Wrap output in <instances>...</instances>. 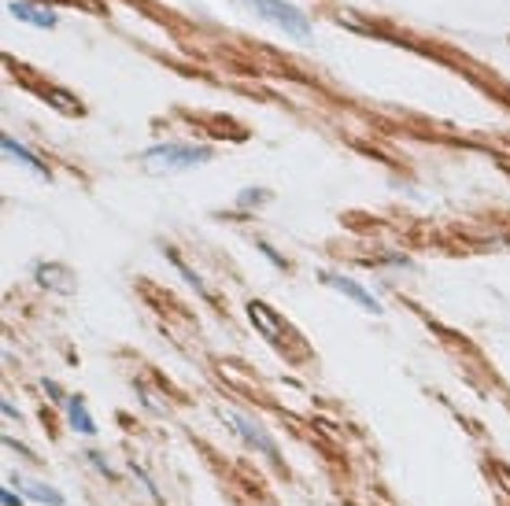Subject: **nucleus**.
Returning <instances> with one entry per match:
<instances>
[{
  "instance_id": "f257e3e1",
  "label": "nucleus",
  "mask_w": 510,
  "mask_h": 506,
  "mask_svg": "<svg viewBox=\"0 0 510 506\" xmlns=\"http://www.w3.org/2000/svg\"><path fill=\"white\" fill-rule=\"evenodd\" d=\"M212 148L203 144H177V141H167V144H156L144 152V167L152 174H182V170H193V167H203L212 163Z\"/></svg>"
},
{
  "instance_id": "f03ea898",
  "label": "nucleus",
  "mask_w": 510,
  "mask_h": 506,
  "mask_svg": "<svg viewBox=\"0 0 510 506\" xmlns=\"http://www.w3.org/2000/svg\"><path fill=\"white\" fill-rule=\"evenodd\" d=\"M245 8H252L259 19H266V22H274L278 30H285V34H292V38H311V19L299 12V8H292V4H285V0H241Z\"/></svg>"
},
{
  "instance_id": "7ed1b4c3",
  "label": "nucleus",
  "mask_w": 510,
  "mask_h": 506,
  "mask_svg": "<svg viewBox=\"0 0 510 506\" xmlns=\"http://www.w3.org/2000/svg\"><path fill=\"white\" fill-rule=\"evenodd\" d=\"M222 418H226V425L241 436L248 448H255L259 455H266V459H274L278 462V443H274V436H270L255 418H248V414H241V410H222Z\"/></svg>"
},
{
  "instance_id": "20e7f679",
  "label": "nucleus",
  "mask_w": 510,
  "mask_h": 506,
  "mask_svg": "<svg viewBox=\"0 0 510 506\" xmlns=\"http://www.w3.org/2000/svg\"><path fill=\"white\" fill-rule=\"evenodd\" d=\"M248 318L255 322V330L263 333V340H270V344H285V340H292V333H289V325H285V318H278L274 311H270L266 304H259V300H252L248 304Z\"/></svg>"
},
{
  "instance_id": "39448f33",
  "label": "nucleus",
  "mask_w": 510,
  "mask_h": 506,
  "mask_svg": "<svg viewBox=\"0 0 510 506\" xmlns=\"http://www.w3.org/2000/svg\"><path fill=\"white\" fill-rule=\"evenodd\" d=\"M318 278H322V285L344 292L355 307H363V311H370V314H381V304L374 300V292H370V288H363L359 281H351V278H344V274H329V270H322Z\"/></svg>"
},
{
  "instance_id": "423d86ee",
  "label": "nucleus",
  "mask_w": 510,
  "mask_h": 506,
  "mask_svg": "<svg viewBox=\"0 0 510 506\" xmlns=\"http://www.w3.org/2000/svg\"><path fill=\"white\" fill-rule=\"evenodd\" d=\"M12 481L30 495V499H38L45 506H64V492L52 488V485H41V481H30V477H19V473H12Z\"/></svg>"
},
{
  "instance_id": "0eeeda50",
  "label": "nucleus",
  "mask_w": 510,
  "mask_h": 506,
  "mask_svg": "<svg viewBox=\"0 0 510 506\" xmlns=\"http://www.w3.org/2000/svg\"><path fill=\"white\" fill-rule=\"evenodd\" d=\"M8 12H12L15 19H22V22H34V26H45V30H52V26L59 22L56 12H48V8H30L26 0H8Z\"/></svg>"
},
{
  "instance_id": "6e6552de",
  "label": "nucleus",
  "mask_w": 510,
  "mask_h": 506,
  "mask_svg": "<svg viewBox=\"0 0 510 506\" xmlns=\"http://www.w3.org/2000/svg\"><path fill=\"white\" fill-rule=\"evenodd\" d=\"M0 148H4V156H8V159H19L22 167H30V170H34V174L48 177V167H45V163H41L38 156H30V152H26V148H22L19 141H12L8 133H4V137H0Z\"/></svg>"
},
{
  "instance_id": "1a4fd4ad",
  "label": "nucleus",
  "mask_w": 510,
  "mask_h": 506,
  "mask_svg": "<svg viewBox=\"0 0 510 506\" xmlns=\"http://www.w3.org/2000/svg\"><path fill=\"white\" fill-rule=\"evenodd\" d=\"M67 414H71L67 422H71L74 433H82V436H93V433H97V422L89 418V410H85L82 396H71V399H67Z\"/></svg>"
},
{
  "instance_id": "9d476101",
  "label": "nucleus",
  "mask_w": 510,
  "mask_h": 506,
  "mask_svg": "<svg viewBox=\"0 0 510 506\" xmlns=\"http://www.w3.org/2000/svg\"><path fill=\"white\" fill-rule=\"evenodd\" d=\"M38 281H45L48 288H71V285H74V281H71V274L64 270V266H56V262L38 266Z\"/></svg>"
},
{
  "instance_id": "9b49d317",
  "label": "nucleus",
  "mask_w": 510,
  "mask_h": 506,
  "mask_svg": "<svg viewBox=\"0 0 510 506\" xmlns=\"http://www.w3.org/2000/svg\"><path fill=\"white\" fill-rule=\"evenodd\" d=\"M263 200H270L266 189H252V193H241V196H237V203H241V207H255V203H263Z\"/></svg>"
},
{
  "instance_id": "f8f14e48",
  "label": "nucleus",
  "mask_w": 510,
  "mask_h": 506,
  "mask_svg": "<svg viewBox=\"0 0 510 506\" xmlns=\"http://www.w3.org/2000/svg\"><path fill=\"white\" fill-rule=\"evenodd\" d=\"M259 252H263V255H266L270 262H274V266H278V270H285V266H289V262H285V259H281V255H278L274 248H270V244H259Z\"/></svg>"
},
{
  "instance_id": "ddd939ff",
  "label": "nucleus",
  "mask_w": 510,
  "mask_h": 506,
  "mask_svg": "<svg viewBox=\"0 0 510 506\" xmlns=\"http://www.w3.org/2000/svg\"><path fill=\"white\" fill-rule=\"evenodd\" d=\"M0 502H4V506H22V499L12 488H0Z\"/></svg>"
},
{
  "instance_id": "4468645a",
  "label": "nucleus",
  "mask_w": 510,
  "mask_h": 506,
  "mask_svg": "<svg viewBox=\"0 0 510 506\" xmlns=\"http://www.w3.org/2000/svg\"><path fill=\"white\" fill-rule=\"evenodd\" d=\"M45 392H48V399H56V403H64V392H59V384L45 381Z\"/></svg>"
}]
</instances>
